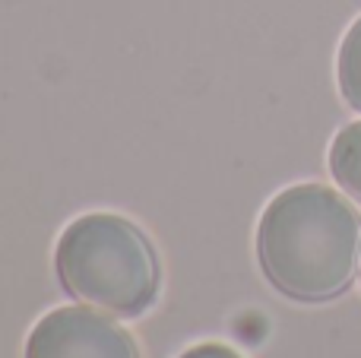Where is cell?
<instances>
[{"mask_svg": "<svg viewBox=\"0 0 361 358\" xmlns=\"http://www.w3.org/2000/svg\"><path fill=\"white\" fill-rule=\"evenodd\" d=\"M54 266L70 295L118 317L143 314L162 283L152 241L114 213H89L70 222L57 238Z\"/></svg>", "mask_w": 361, "mask_h": 358, "instance_id": "obj_2", "label": "cell"}, {"mask_svg": "<svg viewBox=\"0 0 361 358\" xmlns=\"http://www.w3.org/2000/svg\"><path fill=\"white\" fill-rule=\"evenodd\" d=\"M178 358H241L231 346H222V342H200V346L187 349Z\"/></svg>", "mask_w": 361, "mask_h": 358, "instance_id": "obj_6", "label": "cell"}, {"mask_svg": "<svg viewBox=\"0 0 361 358\" xmlns=\"http://www.w3.org/2000/svg\"><path fill=\"white\" fill-rule=\"evenodd\" d=\"M25 358H140L137 342L99 308H54L32 327Z\"/></svg>", "mask_w": 361, "mask_h": 358, "instance_id": "obj_3", "label": "cell"}, {"mask_svg": "<svg viewBox=\"0 0 361 358\" xmlns=\"http://www.w3.org/2000/svg\"><path fill=\"white\" fill-rule=\"evenodd\" d=\"M257 257L286 298L330 302L358 273L361 216L326 184L286 187L260 216Z\"/></svg>", "mask_w": 361, "mask_h": 358, "instance_id": "obj_1", "label": "cell"}, {"mask_svg": "<svg viewBox=\"0 0 361 358\" xmlns=\"http://www.w3.org/2000/svg\"><path fill=\"white\" fill-rule=\"evenodd\" d=\"M336 76H339V92L349 101V108L361 111V16L345 32L343 44H339L336 57Z\"/></svg>", "mask_w": 361, "mask_h": 358, "instance_id": "obj_5", "label": "cell"}, {"mask_svg": "<svg viewBox=\"0 0 361 358\" xmlns=\"http://www.w3.org/2000/svg\"><path fill=\"white\" fill-rule=\"evenodd\" d=\"M330 171L336 184L361 203V121L345 124L330 143Z\"/></svg>", "mask_w": 361, "mask_h": 358, "instance_id": "obj_4", "label": "cell"}]
</instances>
